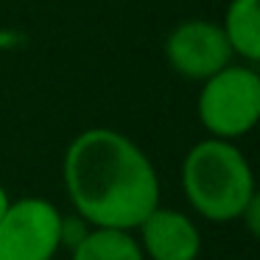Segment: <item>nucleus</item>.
<instances>
[{
  "mask_svg": "<svg viewBox=\"0 0 260 260\" xmlns=\"http://www.w3.org/2000/svg\"><path fill=\"white\" fill-rule=\"evenodd\" d=\"M62 249V213L42 196H23L0 218V260H53Z\"/></svg>",
  "mask_w": 260,
  "mask_h": 260,
  "instance_id": "20e7f679",
  "label": "nucleus"
},
{
  "mask_svg": "<svg viewBox=\"0 0 260 260\" xmlns=\"http://www.w3.org/2000/svg\"><path fill=\"white\" fill-rule=\"evenodd\" d=\"M241 221L249 226V232H252V235H257V232H260V196H254L252 202H249V207L243 210Z\"/></svg>",
  "mask_w": 260,
  "mask_h": 260,
  "instance_id": "9d476101",
  "label": "nucleus"
},
{
  "mask_svg": "<svg viewBox=\"0 0 260 260\" xmlns=\"http://www.w3.org/2000/svg\"><path fill=\"white\" fill-rule=\"evenodd\" d=\"M90 230H92V226L87 224L84 218H79L76 213H73V215H64V213H62V246L73 249Z\"/></svg>",
  "mask_w": 260,
  "mask_h": 260,
  "instance_id": "1a4fd4ad",
  "label": "nucleus"
},
{
  "mask_svg": "<svg viewBox=\"0 0 260 260\" xmlns=\"http://www.w3.org/2000/svg\"><path fill=\"white\" fill-rule=\"evenodd\" d=\"M9 204H12V196H9V190L3 185H0V218H3V213L9 210Z\"/></svg>",
  "mask_w": 260,
  "mask_h": 260,
  "instance_id": "9b49d317",
  "label": "nucleus"
},
{
  "mask_svg": "<svg viewBox=\"0 0 260 260\" xmlns=\"http://www.w3.org/2000/svg\"><path fill=\"white\" fill-rule=\"evenodd\" d=\"M182 193L196 215L213 224L241 221L254 190V174L246 154L230 140L204 137L182 159Z\"/></svg>",
  "mask_w": 260,
  "mask_h": 260,
  "instance_id": "f03ea898",
  "label": "nucleus"
},
{
  "mask_svg": "<svg viewBox=\"0 0 260 260\" xmlns=\"http://www.w3.org/2000/svg\"><path fill=\"white\" fill-rule=\"evenodd\" d=\"M162 53L168 68L190 81H207L210 76L235 62L221 25L202 17L176 23L165 37Z\"/></svg>",
  "mask_w": 260,
  "mask_h": 260,
  "instance_id": "39448f33",
  "label": "nucleus"
},
{
  "mask_svg": "<svg viewBox=\"0 0 260 260\" xmlns=\"http://www.w3.org/2000/svg\"><path fill=\"white\" fill-rule=\"evenodd\" d=\"M135 238L146 260H199L202 254V232L193 215L162 204L140 221Z\"/></svg>",
  "mask_w": 260,
  "mask_h": 260,
  "instance_id": "423d86ee",
  "label": "nucleus"
},
{
  "mask_svg": "<svg viewBox=\"0 0 260 260\" xmlns=\"http://www.w3.org/2000/svg\"><path fill=\"white\" fill-rule=\"evenodd\" d=\"M196 115L207 137L241 140L260 120V76L252 64L232 62L207 81L196 98Z\"/></svg>",
  "mask_w": 260,
  "mask_h": 260,
  "instance_id": "7ed1b4c3",
  "label": "nucleus"
},
{
  "mask_svg": "<svg viewBox=\"0 0 260 260\" xmlns=\"http://www.w3.org/2000/svg\"><path fill=\"white\" fill-rule=\"evenodd\" d=\"M221 31L232 56L257 68L260 62V0H230L224 9Z\"/></svg>",
  "mask_w": 260,
  "mask_h": 260,
  "instance_id": "0eeeda50",
  "label": "nucleus"
},
{
  "mask_svg": "<svg viewBox=\"0 0 260 260\" xmlns=\"http://www.w3.org/2000/svg\"><path fill=\"white\" fill-rule=\"evenodd\" d=\"M70 260H146L137 246L135 232L123 230H95L92 226L73 249Z\"/></svg>",
  "mask_w": 260,
  "mask_h": 260,
  "instance_id": "6e6552de",
  "label": "nucleus"
},
{
  "mask_svg": "<svg viewBox=\"0 0 260 260\" xmlns=\"http://www.w3.org/2000/svg\"><path fill=\"white\" fill-rule=\"evenodd\" d=\"M70 207L95 230L135 232L159 207V176L148 154L118 129L92 126L70 140L62 159Z\"/></svg>",
  "mask_w": 260,
  "mask_h": 260,
  "instance_id": "f257e3e1",
  "label": "nucleus"
}]
</instances>
